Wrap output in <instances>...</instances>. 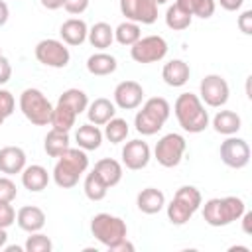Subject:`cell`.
Instances as JSON below:
<instances>
[{
    "mask_svg": "<svg viewBox=\"0 0 252 252\" xmlns=\"http://www.w3.org/2000/svg\"><path fill=\"white\" fill-rule=\"evenodd\" d=\"M130 134V126L124 118H110L106 124H104V132L102 136L110 142V144H122Z\"/></svg>",
    "mask_w": 252,
    "mask_h": 252,
    "instance_id": "d6a6232c",
    "label": "cell"
},
{
    "mask_svg": "<svg viewBox=\"0 0 252 252\" xmlns=\"http://www.w3.org/2000/svg\"><path fill=\"white\" fill-rule=\"evenodd\" d=\"M83 191H85L87 199H91V201H102V199L106 197L108 187H106V183H104L94 171H91V173H87V177H85Z\"/></svg>",
    "mask_w": 252,
    "mask_h": 252,
    "instance_id": "e575fe53",
    "label": "cell"
},
{
    "mask_svg": "<svg viewBox=\"0 0 252 252\" xmlns=\"http://www.w3.org/2000/svg\"><path fill=\"white\" fill-rule=\"evenodd\" d=\"M89 167V156L81 148H67L53 167V181L61 189H71L79 183V177Z\"/></svg>",
    "mask_w": 252,
    "mask_h": 252,
    "instance_id": "7a4b0ae2",
    "label": "cell"
},
{
    "mask_svg": "<svg viewBox=\"0 0 252 252\" xmlns=\"http://www.w3.org/2000/svg\"><path fill=\"white\" fill-rule=\"evenodd\" d=\"M16 222L26 232H37L45 226V213L35 205H26L16 213Z\"/></svg>",
    "mask_w": 252,
    "mask_h": 252,
    "instance_id": "d6986e66",
    "label": "cell"
},
{
    "mask_svg": "<svg viewBox=\"0 0 252 252\" xmlns=\"http://www.w3.org/2000/svg\"><path fill=\"white\" fill-rule=\"evenodd\" d=\"M177 4L189 12L191 16H197L201 20H207L215 14V8H217V2L215 0H177Z\"/></svg>",
    "mask_w": 252,
    "mask_h": 252,
    "instance_id": "836d02e7",
    "label": "cell"
},
{
    "mask_svg": "<svg viewBox=\"0 0 252 252\" xmlns=\"http://www.w3.org/2000/svg\"><path fill=\"white\" fill-rule=\"evenodd\" d=\"M236 26H238V30H240L244 35H252V10H244V12L238 16Z\"/></svg>",
    "mask_w": 252,
    "mask_h": 252,
    "instance_id": "60d3db41",
    "label": "cell"
},
{
    "mask_svg": "<svg viewBox=\"0 0 252 252\" xmlns=\"http://www.w3.org/2000/svg\"><path fill=\"white\" fill-rule=\"evenodd\" d=\"M20 110L33 126H47L51 118L53 104L39 89H26L20 94Z\"/></svg>",
    "mask_w": 252,
    "mask_h": 252,
    "instance_id": "5b68a950",
    "label": "cell"
},
{
    "mask_svg": "<svg viewBox=\"0 0 252 252\" xmlns=\"http://www.w3.org/2000/svg\"><path fill=\"white\" fill-rule=\"evenodd\" d=\"M191 22H193V16H191L189 12H185L177 2L171 4V6L167 8V12H165V26H167L169 30H173V32H183V30H187V28L191 26Z\"/></svg>",
    "mask_w": 252,
    "mask_h": 252,
    "instance_id": "f1b7e54d",
    "label": "cell"
},
{
    "mask_svg": "<svg viewBox=\"0 0 252 252\" xmlns=\"http://www.w3.org/2000/svg\"><path fill=\"white\" fill-rule=\"evenodd\" d=\"M140 37H142L140 24H136V22L126 20V22H122V24H118V26L114 28V39H116L120 45L130 47V45H134Z\"/></svg>",
    "mask_w": 252,
    "mask_h": 252,
    "instance_id": "1f68e13d",
    "label": "cell"
},
{
    "mask_svg": "<svg viewBox=\"0 0 252 252\" xmlns=\"http://www.w3.org/2000/svg\"><path fill=\"white\" fill-rule=\"evenodd\" d=\"M165 55H167V41L161 35H146L140 37L134 45H130V57L142 65L158 63Z\"/></svg>",
    "mask_w": 252,
    "mask_h": 252,
    "instance_id": "9c48e42d",
    "label": "cell"
},
{
    "mask_svg": "<svg viewBox=\"0 0 252 252\" xmlns=\"http://www.w3.org/2000/svg\"><path fill=\"white\" fill-rule=\"evenodd\" d=\"M87 39H89V43H91L94 49L104 51V49L110 47L112 41H114V28H112L110 24H106V22H96V24H93V26L89 28Z\"/></svg>",
    "mask_w": 252,
    "mask_h": 252,
    "instance_id": "d4e9b609",
    "label": "cell"
},
{
    "mask_svg": "<svg viewBox=\"0 0 252 252\" xmlns=\"http://www.w3.org/2000/svg\"><path fill=\"white\" fill-rule=\"evenodd\" d=\"M120 12L126 20L144 26L158 20V4L154 0H120Z\"/></svg>",
    "mask_w": 252,
    "mask_h": 252,
    "instance_id": "7c38bea8",
    "label": "cell"
},
{
    "mask_svg": "<svg viewBox=\"0 0 252 252\" xmlns=\"http://www.w3.org/2000/svg\"><path fill=\"white\" fill-rule=\"evenodd\" d=\"M154 2H156V4H158V6H159V4H165V2H167V0H154Z\"/></svg>",
    "mask_w": 252,
    "mask_h": 252,
    "instance_id": "816d5d0a",
    "label": "cell"
},
{
    "mask_svg": "<svg viewBox=\"0 0 252 252\" xmlns=\"http://www.w3.org/2000/svg\"><path fill=\"white\" fill-rule=\"evenodd\" d=\"M136 205L144 215H156L165 207V195L161 189L156 187H146L138 193Z\"/></svg>",
    "mask_w": 252,
    "mask_h": 252,
    "instance_id": "44dd1931",
    "label": "cell"
},
{
    "mask_svg": "<svg viewBox=\"0 0 252 252\" xmlns=\"http://www.w3.org/2000/svg\"><path fill=\"white\" fill-rule=\"evenodd\" d=\"M144 100V89L136 81H122L114 89V104L122 110H134Z\"/></svg>",
    "mask_w": 252,
    "mask_h": 252,
    "instance_id": "5bb4252c",
    "label": "cell"
},
{
    "mask_svg": "<svg viewBox=\"0 0 252 252\" xmlns=\"http://www.w3.org/2000/svg\"><path fill=\"white\" fill-rule=\"evenodd\" d=\"M173 114L179 126L189 134H199L209 126V112L205 110L199 94L181 93L173 102Z\"/></svg>",
    "mask_w": 252,
    "mask_h": 252,
    "instance_id": "6da1fadb",
    "label": "cell"
},
{
    "mask_svg": "<svg viewBox=\"0 0 252 252\" xmlns=\"http://www.w3.org/2000/svg\"><path fill=\"white\" fill-rule=\"evenodd\" d=\"M165 213H167V220L175 226H181L185 222H189V219L195 215V211L191 207H187L181 199L173 197L169 201V205H165Z\"/></svg>",
    "mask_w": 252,
    "mask_h": 252,
    "instance_id": "4dcf8cb0",
    "label": "cell"
},
{
    "mask_svg": "<svg viewBox=\"0 0 252 252\" xmlns=\"http://www.w3.org/2000/svg\"><path fill=\"white\" fill-rule=\"evenodd\" d=\"M87 33H89V26L85 20L81 18H69L61 24L59 28V35H61V41L65 45H81L87 41Z\"/></svg>",
    "mask_w": 252,
    "mask_h": 252,
    "instance_id": "2e32d148",
    "label": "cell"
},
{
    "mask_svg": "<svg viewBox=\"0 0 252 252\" xmlns=\"http://www.w3.org/2000/svg\"><path fill=\"white\" fill-rule=\"evenodd\" d=\"M75 120H77V114L63 106V104H57L53 106L51 110V118H49V124L53 130H59V132H69L73 126H75Z\"/></svg>",
    "mask_w": 252,
    "mask_h": 252,
    "instance_id": "f546056e",
    "label": "cell"
},
{
    "mask_svg": "<svg viewBox=\"0 0 252 252\" xmlns=\"http://www.w3.org/2000/svg\"><path fill=\"white\" fill-rule=\"evenodd\" d=\"M10 77H12V65H10V61L2 55V57H0V85H6V83L10 81Z\"/></svg>",
    "mask_w": 252,
    "mask_h": 252,
    "instance_id": "7bdbcfd3",
    "label": "cell"
},
{
    "mask_svg": "<svg viewBox=\"0 0 252 252\" xmlns=\"http://www.w3.org/2000/svg\"><path fill=\"white\" fill-rule=\"evenodd\" d=\"M228 94H230V89H228L226 79L217 73L205 75L199 83V98L203 104H207L211 108L224 106L228 100Z\"/></svg>",
    "mask_w": 252,
    "mask_h": 252,
    "instance_id": "30bf717a",
    "label": "cell"
},
{
    "mask_svg": "<svg viewBox=\"0 0 252 252\" xmlns=\"http://www.w3.org/2000/svg\"><path fill=\"white\" fill-rule=\"evenodd\" d=\"M33 55L35 59L45 65V67H51V69H63L69 65L71 61V53H69V47L59 41V39H41L37 41L35 49H33Z\"/></svg>",
    "mask_w": 252,
    "mask_h": 252,
    "instance_id": "ba28073f",
    "label": "cell"
},
{
    "mask_svg": "<svg viewBox=\"0 0 252 252\" xmlns=\"http://www.w3.org/2000/svg\"><path fill=\"white\" fill-rule=\"evenodd\" d=\"M108 252H134V244L128 242V238H122L120 242L112 244V246L108 248Z\"/></svg>",
    "mask_w": 252,
    "mask_h": 252,
    "instance_id": "ee69618b",
    "label": "cell"
},
{
    "mask_svg": "<svg viewBox=\"0 0 252 252\" xmlns=\"http://www.w3.org/2000/svg\"><path fill=\"white\" fill-rule=\"evenodd\" d=\"M242 120L234 110H219L213 118V128L215 132L222 134V136H232L240 130Z\"/></svg>",
    "mask_w": 252,
    "mask_h": 252,
    "instance_id": "484cf974",
    "label": "cell"
},
{
    "mask_svg": "<svg viewBox=\"0 0 252 252\" xmlns=\"http://www.w3.org/2000/svg\"><path fill=\"white\" fill-rule=\"evenodd\" d=\"M16 195H18V187H16V183L10 179V175L0 177V201L12 203V201L16 199Z\"/></svg>",
    "mask_w": 252,
    "mask_h": 252,
    "instance_id": "74e56055",
    "label": "cell"
},
{
    "mask_svg": "<svg viewBox=\"0 0 252 252\" xmlns=\"http://www.w3.org/2000/svg\"><path fill=\"white\" fill-rule=\"evenodd\" d=\"M152 159V150L148 142L144 140H130L122 148V165L130 171H140L144 169Z\"/></svg>",
    "mask_w": 252,
    "mask_h": 252,
    "instance_id": "4fadbf2b",
    "label": "cell"
},
{
    "mask_svg": "<svg viewBox=\"0 0 252 252\" xmlns=\"http://www.w3.org/2000/svg\"><path fill=\"white\" fill-rule=\"evenodd\" d=\"M240 219H242V230H244L246 234H250V232H252V230H250V220H252V213H246V211H244Z\"/></svg>",
    "mask_w": 252,
    "mask_h": 252,
    "instance_id": "c3c4849f",
    "label": "cell"
},
{
    "mask_svg": "<svg viewBox=\"0 0 252 252\" xmlns=\"http://www.w3.org/2000/svg\"><path fill=\"white\" fill-rule=\"evenodd\" d=\"M51 248H53L51 238L47 234L39 232V230L37 232H30V236H28V240L24 244L26 252H51Z\"/></svg>",
    "mask_w": 252,
    "mask_h": 252,
    "instance_id": "8d00e7d4",
    "label": "cell"
},
{
    "mask_svg": "<svg viewBox=\"0 0 252 252\" xmlns=\"http://www.w3.org/2000/svg\"><path fill=\"white\" fill-rule=\"evenodd\" d=\"M185 150H187L185 138L177 132H169L158 140V144L154 148V158L163 167H175L181 163Z\"/></svg>",
    "mask_w": 252,
    "mask_h": 252,
    "instance_id": "52a82bcc",
    "label": "cell"
},
{
    "mask_svg": "<svg viewBox=\"0 0 252 252\" xmlns=\"http://www.w3.org/2000/svg\"><path fill=\"white\" fill-rule=\"evenodd\" d=\"M69 148V132H59V130H49L45 140H43V150L49 158H59L65 150Z\"/></svg>",
    "mask_w": 252,
    "mask_h": 252,
    "instance_id": "83f0119b",
    "label": "cell"
},
{
    "mask_svg": "<svg viewBox=\"0 0 252 252\" xmlns=\"http://www.w3.org/2000/svg\"><path fill=\"white\" fill-rule=\"evenodd\" d=\"M14 108H16V98H14V94H12L10 91H6V89H0V114H2L4 118H8V116H12Z\"/></svg>",
    "mask_w": 252,
    "mask_h": 252,
    "instance_id": "f35d334b",
    "label": "cell"
},
{
    "mask_svg": "<svg viewBox=\"0 0 252 252\" xmlns=\"http://www.w3.org/2000/svg\"><path fill=\"white\" fill-rule=\"evenodd\" d=\"M4 250H8V252H22L24 248H20V246H4Z\"/></svg>",
    "mask_w": 252,
    "mask_h": 252,
    "instance_id": "f907efd6",
    "label": "cell"
},
{
    "mask_svg": "<svg viewBox=\"0 0 252 252\" xmlns=\"http://www.w3.org/2000/svg\"><path fill=\"white\" fill-rule=\"evenodd\" d=\"M91 234L106 248H110L112 244L120 242L122 238H126L128 234V226L126 222L110 213H98L91 219Z\"/></svg>",
    "mask_w": 252,
    "mask_h": 252,
    "instance_id": "8992f818",
    "label": "cell"
},
{
    "mask_svg": "<svg viewBox=\"0 0 252 252\" xmlns=\"http://www.w3.org/2000/svg\"><path fill=\"white\" fill-rule=\"evenodd\" d=\"M191 77V69L189 65L183 61V59H171L163 65L161 69V79L165 85L177 89V87H183Z\"/></svg>",
    "mask_w": 252,
    "mask_h": 252,
    "instance_id": "ac0fdd59",
    "label": "cell"
},
{
    "mask_svg": "<svg viewBox=\"0 0 252 252\" xmlns=\"http://www.w3.org/2000/svg\"><path fill=\"white\" fill-rule=\"evenodd\" d=\"M102 130L91 122L87 124H81L75 132V142H77V148L85 150V152H91V150H98L100 144H102Z\"/></svg>",
    "mask_w": 252,
    "mask_h": 252,
    "instance_id": "7402d4cb",
    "label": "cell"
},
{
    "mask_svg": "<svg viewBox=\"0 0 252 252\" xmlns=\"http://www.w3.org/2000/svg\"><path fill=\"white\" fill-rule=\"evenodd\" d=\"M173 197H177V199H181L187 207H191L195 213L201 209V205H203V197H201V191L197 189V187H193V185H181L177 191H175V195Z\"/></svg>",
    "mask_w": 252,
    "mask_h": 252,
    "instance_id": "d590c367",
    "label": "cell"
},
{
    "mask_svg": "<svg viewBox=\"0 0 252 252\" xmlns=\"http://www.w3.org/2000/svg\"><path fill=\"white\" fill-rule=\"evenodd\" d=\"M0 57H2V47H0Z\"/></svg>",
    "mask_w": 252,
    "mask_h": 252,
    "instance_id": "db71d44e",
    "label": "cell"
},
{
    "mask_svg": "<svg viewBox=\"0 0 252 252\" xmlns=\"http://www.w3.org/2000/svg\"><path fill=\"white\" fill-rule=\"evenodd\" d=\"M43 8L47 10H57V8H63V0H39Z\"/></svg>",
    "mask_w": 252,
    "mask_h": 252,
    "instance_id": "7dc6e473",
    "label": "cell"
},
{
    "mask_svg": "<svg viewBox=\"0 0 252 252\" xmlns=\"http://www.w3.org/2000/svg\"><path fill=\"white\" fill-rule=\"evenodd\" d=\"M89 2H91V0H63V8H65L69 14L77 16V14H83V12L89 8Z\"/></svg>",
    "mask_w": 252,
    "mask_h": 252,
    "instance_id": "b9f144b4",
    "label": "cell"
},
{
    "mask_svg": "<svg viewBox=\"0 0 252 252\" xmlns=\"http://www.w3.org/2000/svg\"><path fill=\"white\" fill-rule=\"evenodd\" d=\"M4 120H6V118H4V116H2V114H0V126H2V124H4Z\"/></svg>",
    "mask_w": 252,
    "mask_h": 252,
    "instance_id": "f5cc1de1",
    "label": "cell"
},
{
    "mask_svg": "<svg viewBox=\"0 0 252 252\" xmlns=\"http://www.w3.org/2000/svg\"><path fill=\"white\" fill-rule=\"evenodd\" d=\"M57 104H63V106L71 108V110L79 116V114H83V112L87 110V106H89V96H87V93L81 91V89H67V91H63V93L59 94Z\"/></svg>",
    "mask_w": 252,
    "mask_h": 252,
    "instance_id": "4316f807",
    "label": "cell"
},
{
    "mask_svg": "<svg viewBox=\"0 0 252 252\" xmlns=\"http://www.w3.org/2000/svg\"><path fill=\"white\" fill-rule=\"evenodd\" d=\"M220 159L224 165L232 167V169H242L248 165L250 161V146L244 138L238 136H228L222 144H220Z\"/></svg>",
    "mask_w": 252,
    "mask_h": 252,
    "instance_id": "8fae6325",
    "label": "cell"
},
{
    "mask_svg": "<svg viewBox=\"0 0 252 252\" xmlns=\"http://www.w3.org/2000/svg\"><path fill=\"white\" fill-rule=\"evenodd\" d=\"M169 114H171V106H169V102L163 96L148 98L142 104V108L136 112V116H134L136 132H140L142 136L158 134L163 128V124L167 122Z\"/></svg>",
    "mask_w": 252,
    "mask_h": 252,
    "instance_id": "3957f363",
    "label": "cell"
},
{
    "mask_svg": "<svg viewBox=\"0 0 252 252\" xmlns=\"http://www.w3.org/2000/svg\"><path fill=\"white\" fill-rule=\"evenodd\" d=\"M26 152L20 146H6L0 150V171L4 175H16L22 173L26 167Z\"/></svg>",
    "mask_w": 252,
    "mask_h": 252,
    "instance_id": "9a60e30c",
    "label": "cell"
},
{
    "mask_svg": "<svg viewBox=\"0 0 252 252\" xmlns=\"http://www.w3.org/2000/svg\"><path fill=\"white\" fill-rule=\"evenodd\" d=\"M49 183V173L43 165L39 163H32V165H26L22 169V185L30 191V193H39L47 187Z\"/></svg>",
    "mask_w": 252,
    "mask_h": 252,
    "instance_id": "ffe728a7",
    "label": "cell"
},
{
    "mask_svg": "<svg viewBox=\"0 0 252 252\" xmlns=\"http://www.w3.org/2000/svg\"><path fill=\"white\" fill-rule=\"evenodd\" d=\"M244 211L246 205L240 197H213L203 205V219L211 226H228L230 222L238 220Z\"/></svg>",
    "mask_w": 252,
    "mask_h": 252,
    "instance_id": "277c9868",
    "label": "cell"
},
{
    "mask_svg": "<svg viewBox=\"0 0 252 252\" xmlns=\"http://www.w3.org/2000/svg\"><path fill=\"white\" fill-rule=\"evenodd\" d=\"M118 67V61L114 55L106 53V51H96L93 53L89 59H87V71L91 75H96V77H106V75H112Z\"/></svg>",
    "mask_w": 252,
    "mask_h": 252,
    "instance_id": "cb8c5ba5",
    "label": "cell"
},
{
    "mask_svg": "<svg viewBox=\"0 0 252 252\" xmlns=\"http://www.w3.org/2000/svg\"><path fill=\"white\" fill-rule=\"evenodd\" d=\"M6 242H8V232H6V228L0 226V250L6 246Z\"/></svg>",
    "mask_w": 252,
    "mask_h": 252,
    "instance_id": "681fc988",
    "label": "cell"
},
{
    "mask_svg": "<svg viewBox=\"0 0 252 252\" xmlns=\"http://www.w3.org/2000/svg\"><path fill=\"white\" fill-rule=\"evenodd\" d=\"M215 2H219L220 8H224L226 12H236V10H240L242 4H244V0H215Z\"/></svg>",
    "mask_w": 252,
    "mask_h": 252,
    "instance_id": "f6af8a7d",
    "label": "cell"
},
{
    "mask_svg": "<svg viewBox=\"0 0 252 252\" xmlns=\"http://www.w3.org/2000/svg\"><path fill=\"white\" fill-rule=\"evenodd\" d=\"M85 112H87L91 124H94V126H104L110 118L116 116V104H114L110 98L98 96V98H94L93 102H89V106H87Z\"/></svg>",
    "mask_w": 252,
    "mask_h": 252,
    "instance_id": "e0dca14e",
    "label": "cell"
},
{
    "mask_svg": "<svg viewBox=\"0 0 252 252\" xmlns=\"http://www.w3.org/2000/svg\"><path fill=\"white\" fill-rule=\"evenodd\" d=\"M16 222V211L10 203H4L0 201V226L2 228H8Z\"/></svg>",
    "mask_w": 252,
    "mask_h": 252,
    "instance_id": "ab89813d",
    "label": "cell"
},
{
    "mask_svg": "<svg viewBox=\"0 0 252 252\" xmlns=\"http://www.w3.org/2000/svg\"><path fill=\"white\" fill-rule=\"evenodd\" d=\"M8 18H10V8H8V4L4 0H0V28L8 22Z\"/></svg>",
    "mask_w": 252,
    "mask_h": 252,
    "instance_id": "bcb514c9",
    "label": "cell"
},
{
    "mask_svg": "<svg viewBox=\"0 0 252 252\" xmlns=\"http://www.w3.org/2000/svg\"><path fill=\"white\" fill-rule=\"evenodd\" d=\"M93 171L106 183L108 189L114 187V185H118L120 179H122V175H124L122 163L116 161V159H112V158H102V159H98V161L94 163Z\"/></svg>",
    "mask_w": 252,
    "mask_h": 252,
    "instance_id": "603a6c76",
    "label": "cell"
}]
</instances>
